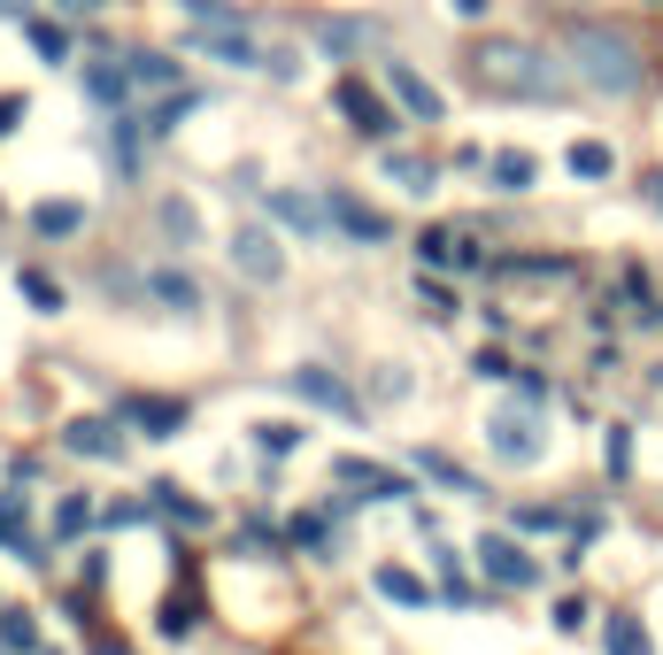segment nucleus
Here are the masks:
<instances>
[{"label": "nucleus", "instance_id": "obj_1", "mask_svg": "<svg viewBox=\"0 0 663 655\" xmlns=\"http://www.w3.org/2000/svg\"><path fill=\"white\" fill-rule=\"evenodd\" d=\"M571 62H578V77L602 86V93H633V86H640V54H633L617 32H602V24H571Z\"/></svg>", "mask_w": 663, "mask_h": 655}, {"label": "nucleus", "instance_id": "obj_11", "mask_svg": "<svg viewBox=\"0 0 663 655\" xmlns=\"http://www.w3.org/2000/svg\"><path fill=\"white\" fill-rule=\"evenodd\" d=\"M471 263H478L471 231H455V224H433L425 231V270H471Z\"/></svg>", "mask_w": 663, "mask_h": 655}, {"label": "nucleus", "instance_id": "obj_41", "mask_svg": "<svg viewBox=\"0 0 663 655\" xmlns=\"http://www.w3.org/2000/svg\"><path fill=\"white\" fill-rule=\"evenodd\" d=\"M0 16H16V0H0Z\"/></svg>", "mask_w": 663, "mask_h": 655}, {"label": "nucleus", "instance_id": "obj_36", "mask_svg": "<svg viewBox=\"0 0 663 655\" xmlns=\"http://www.w3.org/2000/svg\"><path fill=\"white\" fill-rule=\"evenodd\" d=\"M578 625H587V602H578V594L555 602V632H578Z\"/></svg>", "mask_w": 663, "mask_h": 655}, {"label": "nucleus", "instance_id": "obj_16", "mask_svg": "<svg viewBox=\"0 0 663 655\" xmlns=\"http://www.w3.org/2000/svg\"><path fill=\"white\" fill-rule=\"evenodd\" d=\"M271 216H278V224H293V231H324V224H332V209H324V201H309V193H271Z\"/></svg>", "mask_w": 663, "mask_h": 655}, {"label": "nucleus", "instance_id": "obj_3", "mask_svg": "<svg viewBox=\"0 0 663 655\" xmlns=\"http://www.w3.org/2000/svg\"><path fill=\"white\" fill-rule=\"evenodd\" d=\"M193 47H201L209 62H232V70H278V77H293V62H286V54H263L255 39H239V32H224V24H216V32H209V24H193Z\"/></svg>", "mask_w": 663, "mask_h": 655}, {"label": "nucleus", "instance_id": "obj_35", "mask_svg": "<svg viewBox=\"0 0 663 655\" xmlns=\"http://www.w3.org/2000/svg\"><path fill=\"white\" fill-rule=\"evenodd\" d=\"M417 293H425V308H433V316H455V293H448L440 278H417Z\"/></svg>", "mask_w": 663, "mask_h": 655}, {"label": "nucleus", "instance_id": "obj_39", "mask_svg": "<svg viewBox=\"0 0 663 655\" xmlns=\"http://www.w3.org/2000/svg\"><path fill=\"white\" fill-rule=\"evenodd\" d=\"M62 9H77V16H93V9H109V0H62Z\"/></svg>", "mask_w": 663, "mask_h": 655}, {"label": "nucleus", "instance_id": "obj_9", "mask_svg": "<svg viewBox=\"0 0 663 655\" xmlns=\"http://www.w3.org/2000/svg\"><path fill=\"white\" fill-rule=\"evenodd\" d=\"M232 263H239V278H255V286L286 270V255H278L271 231H239V239H232Z\"/></svg>", "mask_w": 663, "mask_h": 655}, {"label": "nucleus", "instance_id": "obj_34", "mask_svg": "<svg viewBox=\"0 0 663 655\" xmlns=\"http://www.w3.org/2000/svg\"><path fill=\"white\" fill-rule=\"evenodd\" d=\"M86 517H93V502H62V509H54V532H62V540L86 532Z\"/></svg>", "mask_w": 663, "mask_h": 655}, {"label": "nucleus", "instance_id": "obj_12", "mask_svg": "<svg viewBox=\"0 0 663 655\" xmlns=\"http://www.w3.org/2000/svg\"><path fill=\"white\" fill-rule=\"evenodd\" d=\"M70 448L93 455V463H124V432H116L109 417H77V425H70Z\"/></svg>", "mask_w": 663, "mask_h": 655}, {"label": "nucleus", "instance_id": "obj_15", "mask_svg": "<svg viewBox=\"0 0 663 655\" xmlns=\"http://www.w3.org/2000/svg\"><path fill=\"white\" fill-rule=\"evenodd\" d=\"M147 502H154L162 517H178V525H209V509H201V502L186 494L178 478H154V486H147Z\"/></svg>", "mask_w": 663, "mask_h": 655}, {"label": "nucleus", "instance_id": "obj_19", "mask_svg": "<svg viewBox=\"0 0 663 655\" xmlns=\"http://www.w3.org/2000/svg\"><path fill=\"white\" fill-rule=\"evenodd\" d=\"M378 594H386V602H401V609H425V602H433V587L417 579V570H393V563L378 570Z\"/></svg>", "mask_w": 663, "mask_h": 655}, {"label": "nucleus", "instance_id": "obj_2", "mask_svg": "<svg viewBox=\"0 0 663 655\" xmlns=\"http://www.w3.org/2000/svg\"><path fill=\"white\" fill-rule=\"evenodd\" d=\"M478 77L486 86H517V93H555V70L533 54V47H510V39H493V47H478Z\"/></svg>", "mask_w": 663, "mask_h": 655}, {"label": "nucleus", "instance_id": "obj_26", "mask_svg": "<svg viewBox=\"0 0 663 655\" xmlns=\"http://www.w3.org/2000/svg\"><path fill=\"white\" fill-rule=\"evenodd\" d=\"M602 640H610V655H655V647H648V632H640L633 617H610V632H602Z\"/></svg>", "mask_w": 663, "mask_h": 655}, {"label": "nucleus", "instance_id": "obj_14", "mask_svg": "<svg viewBox=\"0 0 663 655\" xmlns=\"http://www.w3.org/2000/svg\"><path fill=\"white\" fill-rule=\"evenodd\" d=\"M132 425H139L147 440H178V425H186V401H132Z\"/></svg>", "mask_w": 663, "mask_h": 655}, {"label": "nucleus", "instance_id": "obj_30", "mask_svg": "<svg viewBox=\"0 0 663 655\" xmlns=\"http://www.w3.org/2000/svg\"><path fill=\"white\" fill-rule=\"evenodd\" d=\"M24 32H32V47H39V54H47V62H62V54H70V39H62V32H54V24H39V16H32V24H24Z\"/></svg>", "mask_w": 663, "mask_h": 655}, {"label": "nucleus", "instance_id": "obj_32", "mask_svg": "<svg viewBox=\"0 0 663 655\" xmlns=\"http://www.w3.org/2000/svg\"><path fill=\"white\" fill-rule=\"evenodd\" d=\"M147 286H154V293H162V301H178V308H193V286H186V278H178V270H154V278H147Z\"/></svg>", "mask_w": 663, "mask_h": 655}, {"label": "nucleus", "instance_id": "obj_13", "mask_svg": "<svg viewBox=\"0 0 663 655\" xmlns=\"http://www.w3.org/2000/svg\"><path fill=\"white\" fill-rule=\"evenodd\" d=\"M324 209H332V224H340V231H348V239H386V231H393V224H386V216H378V209H363V201H355V193H332V201H324Z\"/></svg>", "mask_w": 663, "mask_h": 655}, {"label": "nucleus", "instance_id": "obj_20", "mask_svg": "<svg viewBox=\"0 0 663 655\" xmlns=\"http://www.w3.org/2000/svg\"><path fill=\"white\" fill-rule=\"evenodd\" d=\"M86 93H93V101H109V109H116V101L132 93V70H124V54H116V62H93V70H86Z\"/></svg>", "mask_w": 663, "mask_h": 655}, {"label": "nucleus", "instance_id": "obj_33", "mask_svg": "<svg viewBox=\"0 0 663 655\" xmlns=\"http://www.w3.org/2000/svg\"><path fill=\"white\" fill-rule=\"evenodd\" d=\"M293 540H301V547H316V555H324V547H332V525H324V517H293Z\"/></svg>", "mask_w": 663, "mask_h": 655}, {"label": "nucleus", "instance_id": "obj_28", "mask_svg": "<svg viewBox=\"0 0 663 655\" xmlns=\"http://www.w3.org/2000/svg\"><path fill=\"white\" fill-rule=\"evenodd\" d=\"M16 286H24V301H32V308H47V316H54V308H62V286H54V278H47V270H24V278H16Z\"/></svg>", "mask_w": 663, "mask_h": 655}, {"label": "nucleus", "instance_id": "obj_17", "mask_svg": "<svg viewBox=\"0 0 663 655\" xmlns=\"http://www.w3.org/2000/svg\"><path fill=\"white\" fill-rule=\"evenodd\" d=\"M316 47L340 62V54H355V47H378V24H316Z\"/></svg>", "mask_w": 663, "mask_h": 655}, {"label": "nucleus", "instance_id": "obj_7", "mask_svg": "<svg viewBox=\"0 0 663 655\" xmlns=\"http://www.w3.org/2000/svg\"><path fill=\"white\" fill-rule=\"evenodd\" d=\"M486 440H493V455H502V463H540V425L517 417V408H502V417L486 425Z\"/></svg>", "mask_w": 663, "mask_h": 655}, {"label": "nucleus", "instance_id": "obj_37", "mask_svg": "<svg viewBox=\"0 0 663 655\" xmlns=\"http://www.w3.org/2000/svg\"><path fill=\"white\" fill-rule=\"evenodd\" d=\"M16 116H24V101L9 93V101H0V131H16Z\"/></svg>", "mask_w": 663, "mask_h": 655}, {"label": "nucleus", "instance_id": "obj_5", "mask_svg": "<svg viewBox=\"0 0 663 655\" xmlns=\"http://www.w3.org/2000/svg\"><path fill=\"white\" fill-rule=\"evenodd\" d=\"M332 101L355 116V131H363V139H386V131H393V109L363 86V77H332Z\"/></svg>", "mask_w": 663, "mask_h": 655}, {"label": "nucleus", "instance_id": "obj_31", "mask_svg": "<svg viewBox=\"0 0 663 655\" xmlns=\"http://www.w3.org/2000/svg\"><path fill=\"white\" fill-rule=\"evenodd\" d=\"M293 440H301L293 425H255V448H263V455H293Z\"/></svg>", "mask_w": 663, "mask_h": 655}, {"label": "nucleus", "instance_id": "obj_38", "mask_svg": "<svg viewBox=\"0 0 663 655\" xmlns=\"http://www.w3.org/2000/svg\"><path fill=\"white\" fill-rule=\"evenodd\" d=\"M448 9H455V16H486V0H448Z\"/></svg>", "mask_w": 663, "mask_h": 655}, {"label": "nucleus", "instance_id": "obj_21", "mask_svg": "<svg viewBox=\"0 0 663 655\" xmlns=\"http://www.w3.org/2000/svg\"><path fill=\"white\" fill-rule=\"evenodd\" d=\"M486 171H493V193H525V186L540 178V162H533V154H493Z\"/></svg>", "mask_w": 663, "mask_h": 655}, {"label": "nucleus", "instance_id": "obj_10", "mask_svg": "<svg viewBox=\"0 0 663 655\" xmlns=\"http://www.w3.org/2000/svg\"><path fill=\"white\" fill-rule=\"evenodd\" d=\"M286 386H293L301 401H316V408H332V417L355 425V393H348L340 378H324V370H286Z\"/></svg>", "mask_w": 663, "mask_h": 655}, {"label": "nucleus", "instance_id": "obj_29", "mask_svg": "<svg viewBox=\"0 0 663 655\" xmlns=\"http://www.w3.org/2000/svg\"><path fill=\"white\" fill-rule=\"evenodd\" d=\"M0 640H9V647H24V655H39V625H32L24 609H9V617H0Z\"/></svg>", "mask_w": 663, "mask_h": 655}, {"label": "nucleus", "instance_id": "obj_18", "mask_svg": "<svg viewBox=\"0 0 663 655\" xmlns=\"http://www.w3.org/2000/svg\"><path fill=\"white\" fill-rule=\"evenodd\" d=\"M32 224H39L47 239H70V231H86V201H39Z\"/></svg>", "mask_w": 663, "mask_h": 655}, {"label": "nucleus", "instance_id": "obj_23", "mask_svg": "<svg viewBox=\"0 0 663 655\" xmlns=\"http://www.w3.org/2000/svg\"><path fill=\"white\" fill-rule=\"evenodd\" d=\"M610 171H617V154H610L602 139H578V147H571V178H610Z\"/></svg>", "mask_w": 663, "mask_h": 655}, {"label": "nucleus", "instance_id": "obj_8", "mask_svg": "<svg viewBox=\"0 0 663 655\" xmlns=\"http://www.w3.org/2000/svg\"><path fill=\"white\" fill-rule=\"evenodd\" d=\"M386 93L409 109V116H417V124H440V93L425 86V77L417 70H409V62H386Z\"/></svg>", "mask_w": 663, "mask_h": 655}, {"label": "nucleus", "instance_id": "obj_6", "mask_svg": "<svg viewBox=\"0 0 663 655\" xmlns=\"http://www.w3.org/2000/svg\"><path fill=\"white\" fill-rule=\"evenodd\" d=\"M332 478H340V486H363L371 502H401V494H409V478H401V470L363 463V455H332Z\"/></svg>", "mask_w": 663, "mask_h": 655}, {"label": "nucleus", "instance_id": "obj_22", "mask_svg": "<svg viewBox=\"0 0 663 655\" xmlns=\"http://www.w3.org/2000/svg\"><path fill=\"white\" fill-rule=\"evenodd\" d=\"M417 463H425V478H440V486H448V494H486V486H478L463 463H448V455H433V448H425Z\"/></svg>", "mask_w": 663, "mask_h": 655}, {"label": "nucleus", "instance_id": "obj_40", "mask_svg": "<svg viewBox=\"0 0 663 655\" xmlns=\"http://www.w3.org/2000/svg\"><path fill=\"white\" fill-rule=\"evenodd\" d=\"M648 193H655V209H663V178H655V186H648Z\"/></svg>", "mask_w": 663, "mask_h": 655}, {"label": "nucleus", "instance_id": "obj_4", "mask_svg": "<svg viewBox=\"0 0 663 655\" xmlns=\"http://www.w3.org/2000/svg\"><path fill=\"white\" fill-rule=\"evenodd\" d=\"M478 563H486V579H493V587H517V594L540 579V563H533L510 532H486V540H478Z\"/></svg>", "mask_w": 663, "mask_h": 655}, {"label": "nucleus", "instance_id": "obj_25", "mask_svg": "<svg viewBox=\"0 0 663 655\" xmlns=\"http://www.w3.org/2000/svg\"><path fill=\"white\" fill-rule=\"evenodd\" d=\"M0 540H9V547L24 555V563H39V555L24 547V494H0Z\"/></svg>", "mask_w": 663, "mask_h": 655}, {"label": "nucleus", "instance_id": "obj_24", "mask_svg": "<svg viewBox=\"0 0 663 655\" xmlns=\"http://www.w3.org/2000/svg\"><path fill=\"white\" fill-rule=\"evenodd\" d=\"M124 70H132V86H178L171 54H124Z\"/></svg>", "mask_w": 663, "mask_h": 655}, {"label": "nucleus", "instance_id": "obj_27", "mask_svg": "<svg viewBox=\"0 0 663 655\" xmlns=\"http://www.w3.org/2000/svg\"><path fill=\"white\" fill-rule=\"evenodd\" d=\"M386 178H401V193H433V171L409 162V154H386Z\"/></svg>", "mask_w": 663, "mask_h": 655}]
</instances>
